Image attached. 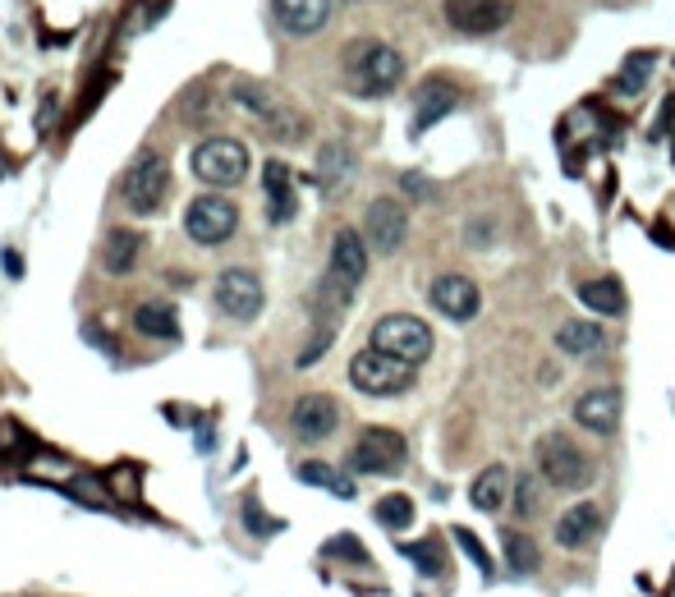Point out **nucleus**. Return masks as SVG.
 <instances>
[{"label":"nucleus","mask_w":675,"mask_h":597,"mask_svg":"<svg viewBox=\"0 0 675 597\" xmlns=\"http://www.w3.org/2000/svg\"><path fill=\"white\" fill-rule=\"evenodd\" d=\"M345 74L363 97H382L404 79V56L387 42H350L345 47Z\"/></svg>","instance_id":"obj_1"},{"label":"nucleus","mask_w":675,"mask_h":597,"mask_svg":"<svg viewBox=\"0 0 675 597\" xmlns=\"http://www.w3.org/2000/svg\"><path fill=\"white\" fill-rule=\"evenodd\" d=\"M538 473L560 492H584L593 482V456L566 432H547L538 441Z\"/></svg>","instance_id":"obj_2"},{"label":"nucleus","mask_w":675,"mask_h":597,"mask_svg":"<svg viewBox=\"0 0 675 597\" xmlns=\"http://www.w3.org/2000/svg\"><path fill=\"white\" fill-rule=\"evenodd\" d=\"M166 189H170V166L162 153L143 147V153L129 162V170L120 175V198L129 212L138 216H153L162 203H166Z\"/></svg>","instance_id":"obj_3"},{"label":"nucleus","mask_w":675,"mask_h":597,"mask_svg":"<svg viewBox=\"0 0 675 597\" xmlns=\"http://www.w3.org/2000/svg\"><path fill=\"white\" fill-rule=\"evenodd\" d=\"M372 350L419 368L432 354V326L414 313H391V317H382L378 326H372Z\"/></svg>","instance_id":"obj_4"},{"label":"nucleus","mask_w":675,"mask_h":597,"mask_svg":"<svg viewBox=\"0 0 675 597\" xmlns=\"http://www.w3.org/2000/svg\"><path fill=\"white\" fill-rule=\"evenodd\" d=\"M350 382H354V391H363V395H400V391L414 386V368L368 345V350H359V354L350 359Z\"/></svg>","instance_id":"obj_5"},{"label":"nucleus","mask_w":675,"mask_h":597,"mask_svg":"<svg viewBox=\"0 0 675 597\" xmlns=\"http://www.w3.org/2000/svg\"><path fill=\"white\" fill-rule=\"evenodd\" d=\"M194 175L212 189H231L248 175V147L235 138H203L194 147Z\"/></svg>","instance_id":"obj_6"},{"label":"nucleus","mask_w":675,"mask_h":597,"mask_svg":"<svg viewBox=\"0 0 675 597\" xmlns=\"http://www.w3.org/2000/svg\"><path fill=\"white\" fill-rule=\"evenodd\" d=\"M235 226H239V207L221 194H203L189 203V212H184V231H189V239L203 248L225 244L235 235Z\"/></svg>","instance_id":"obj_7"},{"label":"nucleus","mask_w":675,"mask_h":597,"mask_svg":"<svg viewBox=\"0 0 675 597\" xmlns=\"http://www.w3.org/2000/svg\"><path fill=\"white\" fill-rule=\"evenodd\" d=\"M404 437L391 432V428H368L359 441H354V451H350V464L354 473H400L404 469Z\"/></svg>","instance_id":"obj_8"},{"label":"nucleus","mask_w":675,"mask_h":597,"mask_svg":"<svg viewBox=\"0 0 675 597\" xmlns=\"http://www.w3.org/2000/svg\"><path fill=\"white\" fill-rule=\"evenodd\" d=\"M216 309L235 322H253L262 313V281L248 267H225L216 276Z\"/></svg>","instance_id":"obj_9"},{"label":"nucleus","mask_w":675,"mask_h":597,"mask_svg":"<svg viewBox=\"0 0 675 597\" xmlns=\"http://www.w3.org/2000/svg\"><path fill=\"white\" fill-rule=\"evenodd\" d=\"M363 239H368V248H378V253H395L409 239V212H404V203H395V198H378V203H372L368 216H363Z\"/></svg>","instance_id":"obj_10"},{"label":"nucleus","mask_w":675,"mask_h":597,"mask_svg":"<svg viewBox=\"0 0 675 597\" xmlns=\"http://www.w3.org/2000/svg\"><path fill=\"white\" fill-rule=\"evenodd\" d=\"M510 0H446V23L456 32L482 37V32H497L510 23Z\"/></svg>","instance_id":"obj_11"},{"label":"nucleus","mask_w":675,"mask_h":597,"mask_svg":"<svg viewBox=\"0 0 675 597\" xmlns=\"http://www.w3.org/2000/svg\"><path fill=\"white\" fill-rule=\"evenodd\" d=\"M428 298H432V309H437L441 317H450V322H473V317H478V309H482L478 285H473L469 276H460V272L437 276Z\"/></svg>","instance_id":"obj_12"},{"label":"nucleus","mask_w":675,"mask_h":597,"mask_svg":"<svg viewBox=\"0 0 675 597\" xmlns=\"http://www.w3.org/2000/svg\"><path fill=\"white\" fill-rule=\"evenodd\" d=\"M290 428L299 441H326L335 428H341V404L331 395H304L290 409Z\"/></svg>","instance_id":"obj_13"},{"label":"nucleus","mask_w":675,"mask_h":597,"mask_svg":"<svg viewBox=\"0 0 675 597\" xmlns=\"http://www.w3.org/2000/svg\"><path fill=\"white\" fill-rule=\"evenodd\" d=\"M575 423L584 432H597V437H612L620 428V391L616 386H593L575 400Z\"/></svg>","instance_id":"obj_14"},{"label":"nucleus","mask_w":675,"mask_h":597,"mask_svg":"<svg viewBox=\"0 0 675 597\" xmlns=\"http://www.w3.org/2000/svg\"><path fill=\"white\" fill-rule=\"evenodd\" d=\"M235 101H239L244 110H253V116H257L262 125H272V134H276V138H299V120L290 116V110H285L267 88H257V84H239V88H235Z\"/></svg>","instance_id":"obj_15"},{"label":"nucleus","mask_w":675,"mask_h":597,"mask_svg":"<svg viewBox=\"0 0 675 597\" xmlns=\"http://www.w3.org/2000/svg\"><path fill=\"white\" fill-rule=\"evenodd\" d=\"M272 14L285 32L294 37H313L331 23V0H272Z\"/></svg>","instance_id":"obj_16"},{"label":"nucleus","mask_w":675,"mask_h":597,"mask_svg":"<svg viewBox=\"0 0 675 597\" xmlns=\"http://www.w3.org/2000/svg\"><path fill=\"white\" fill-rule=\"evenodd\" d=\"M331 276L345 281L350 290L368 276V239L359 231H341L331 239Z\"/></svg>","instance_id":"obj_17"},{"label":"nucleus","mask_w":675,"mask_h":597,"mask_svg":"<svg viewBox=\"0 0 675 597\" xmlns=\"http://www.w3.org/2000/svg\"><path fill=\"white\" fill-rule=\"evenodd\" d=\"M597 529H603V510H597L593 501H579V506H570L566 515L556 519V542L579 551V547H588L597 538Z\"/></svg>","instance_id":"obj_18"},{"label":"nucleus","mask_w":675,"mask_h":597,"mask_svg":"<svg viewBox=\"0 0 675 597\" xmlns=\"http://www.w3.org/2000/svg\"><path fill=\"white\" fill-rule=\"evenodd\" d=\"M262 184H267V212H272L276 226H285V221H294L299 198H294L290 166H285V162H267V166H262Z\"/></svg>","instance_id":"obj_19"},{"label":"nucleus","mask_w":675,"mask_h":597,"mask_svg":"<svg viewBox=\"0 0 675 597\" xmlns=\"http://www.w3.org/2000/svg\"><path fill=\"white\" fill-rule=\"evenodd\" d=\"M456 110V88H450L446 79H428L423 88H419V110H414V134H423V129H432L441 116H450Z\"/></svg>","instance_id":"obj_20"},{"label":"nucleus","mask_w":675,"mask_h":597,"mask_svg":"<svg viewBox=\"0 0 675 597\" xmlns=\"http://www.w3.org/2000/svg\"><path fill=\"white\" fill-rule=\"evenodd\" d=\"M138 253H143V235L134 231H110L106 244H101V267L110 276H129L138 267Z\"/></svg>","instance_id":"obj_21"},{"label":"nucleus","mask_w":675,"mask_h":597,"mask_svg":"<svg viewBox=\"0 0 675 597\" xmlns=\"http://www.w3.org/2000/svg\"><path fill=\"white\" fill-rule=\"evenodd\" d=\"M579 298H584L593 313H603V317H625V285H620L616 276L584 281V285H579Z\"/></svg>","instance_id":"obj_22"},{"label":"nucleus","mask_w":675,"mask_h":597,"mask_svg":"<svg viewBox=\"0 0 675 597\" xmlns=\"http://www.w3.org/2000/svg\"><path fill=\"white\" fill-rule=\"evenodd\" d=\"M556 345L566 350V354H575V359H588V354H597L607 345V335H603V326L597 322H560V331H556Z\"/></svg>","instance_id":"obj_23"},{"label":"nucleus","mask_w":675,"mask_h":597,"mask_svg":"<svg viewBox=\"0 0 675 597\" xmlns=\"http://www.w3.org/2000/svg\"><path fill=\"white\" fill-rule=\"evenodd\" d=\"M506 492H510V473L501 469V464H487L478 478H473V488H469V501L478 506V510H501V501H506Z\"/></svg>","instance_id":"obj_24"},{"label":"nucleus","mask_w":675,"mask_h":597,"mask_svg":"<svg viewBox=\"0 0 675 597\" xmlns=\"http://www.w3.org/2000/svg\"><path fill=\"white\" fill-rule=\"evenodd\" d=\"M501 547H506V561H510L515 575H534V570L542 566V551H538V542H534L529 534L506 529V534H501Z\"/></svg>","instance_id":"obj_25"},{"label":"nucleus","mask_w":675,"mask_h":597,"mask_svg":"<svg viewBox=\"0 0 675 597\" xmlns=\"http://www.w3.org/2000/svg\"><path fill=\"white\" fill-rule=\"evenodd\" d=\"M134 326H138L143 335H153V341H175V335H179V317H175V309H166V304H143V309L134 313Z\"/></svg>","instance_id":"obj_26"},{"label":"nucleus","mask_w":675,"mask_h":597,"mask_svg":"<svg viewBox=\"0 0 675 597\" xmlns=\"http://www.w3.org/2000/svg\"><path fill=\"white\" fill-rule=\"evenodd\" d=\"M372 515H378V525H382V529L400 534V529L414 525V501H409L404 492H391V497H382V501H378V510H372Z\"/></svg>","instance_id":"obj_27"},{"label":"nucleus","mask_w":675,"mask_h":597,"mask_svg":"<svg viewBox=\"0 0 675 597\" xmlns=\"http://www.w3.org/2000/svg\"><path fill=\"white\" fill-rule=\"evenodd\" d=\"M299 478L304 482H313V488H326V492H335V497H354V488L350 482L335 473L331 464H317V460H309V464H299Z\"/></svg>","instance_id":"obj_28"},{"label":"nucleus","mask_w":675,"mask_h":597,"mask_svg":"<svg viewBox=\"0 0 675 597\" xmlns=\"http://www.w3.org/2000/svg\"><path fill=\"white\" fill-rule=\"evenodd\" d=\"M317 179H322V189H335V179H345L350 175V153L345 147H322V162H317Z\"/></svg>","instance_id":"obj_29"},{"label":"nucleus","mask_w":675,"mask_h":597,"mask_svg":"<svg viewBox=\"0 0 675 597\" xmlns=\"http://www.w3.org/2000/svg\"><path fill=\"white\" fill-rule=\"evenodd\" d=\"M538 510H542L538 482H534V478H519V482H515V515H519V519H534Z\"/></svg>","instance_id":"obj_30"},{"label":"nucleus","mask_w":675,"mask_h":597,"mask_svg":"<svg viewBox=\"0 0 675 597\" xmlns=\"http://www.w3.org/2000/svg\"><path fill=\"white\" fill-rule=\"evenodd\" d=\"M648 74H653V56L648 51H639V60H629L625 69H620V79H616V88H644V79H648Z\"/></svg>","instance_id":"obj_31"},{"label":"nucleus","mask_w":675,"mask_h":597,"mask_svg":"<svg viewBox=\"0 0 675 597\" xmlns=\"http://www.w3.org/2000/svg\"><path fill=\"white\" fill-rule=\"evenodd\" d=\"M326 556H335V561H350V566H363V561H368V551H363L359 538H335V542H326Z\"/></svg>","instance_id":"obj_32"},{"label":"nucleus","mask_w":675,"mask_h":597,"mask_svg":"<svg viewBox=\"0 0 675 597\" xmlns=\"http://www.w3.org/2000/svg\"><path fill=\"white\" fill-rule=\"evenodd\" d=\"M404 556L414 561L423 575H441V561H437V542H419V547H404Z\"/></svg>","instance_id":"obj_33"},{"label":"nucleus","mask_w":675,"mask_h":597,"mask_svg":"<svg viewBox=\"0 0 675 597\" xmlns=\"http://www.w3.org/2000/svg\"><path fill=\"white\" fill-rule=\"evenodd\" d=\"M456 538L464 542V551L473 556V566H478V570H492V561H487V556H482V547H478V538H473L469 529H456Z\"/></svg>","instance_id":"obj_34"}]
</instances>
